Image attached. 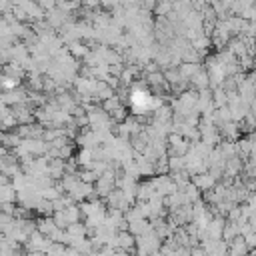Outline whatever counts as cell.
Wrapping results in <instances>:
<instances>
[{"instance_id": "6da1fadb", "label": "cell", "mask_w": 256, "mask_h": 256, "mask_svg": "<svg viewBox=\"0 0 256 256\" xmlns=\"http://www.w3.org/2000/svg\"><path fill=\"white\" fill-rule=\"evenodd\" d=\"M164 240L156 236V232H148L144 236H136V256H150L154 252H160Z\"/></svg>"}, {"instance_id": "7a4b0ae2", "label": "cell", "mask_w": 256, "mask_h": 256, "mask_svg": "<svg viewBox=\"0 0 256 256\" xmlns=\"http://www.w3.org/2000/svg\"><path fill=\"white\" fill-rule=\"evenodd\" d=\"M192 184H194V186L204 194V192H208V190L216 188L218 180H216L210 172H204V174H196V176H192Z\"/></svg>"}, {"instance_id": "3957f363", "label": "cell", "mask_w": 256, "mask_h": 256, "mask_svg": "<svg viewBox=\"0 0 256 256\" xmlns=\"http://www.w3.org/2000/svg\"><path fill=\"white\" fill-rule=\"evenodd\" d=\"M48 176L58 182L66 176V160L62 158H54V160H48Z\"/></svg>"}, {"instance_id": "277c9868", "label": "cell", "mask_w": 256, "mask_h": 256, "mask_svg": "<svg viewBox=\"0 0 256 256\" xmlns=\"http://www.w3.org/2000/svg\"><path fill=\"white\" fill-rule=\"evenodd\" d=\"M2 74L8 76V78H14V80H18V82H22V80L28 78V72H26V70L22 68V64H18V62H10V64L2 66Z\"/></svg>"}, {"instance_id": "5b68a950", "label": "cell", "mask_w": 256, "mask_h": 256, "mask_svg": "<svg viewBox=\"0 0 256 256\" xmlns=\"http://www.w3.org/2000/svg\"><path fill=\"white\" fill-rule=\"evenodd\" d=\"M202 68H204L202 64H188V62H182V64H180V68H178V72H180L182 80L190 84V82H192V78H194Z\"/></svg>"}, {"instance_id": "8992f818", "label": "cell", "mask_w": 256, "mask_h": 256, "mask_svg": "<svg viewBox=\"0 0 256 256\" xmlns=\"http://www.w3.org/2000/svg\"><path fill=\"white\" fill-rule=\"evenodd\" d=\"M190 86L196 90V92H202V90H208L210 88V76H208V72L202 68L194 78H192V82H190Z\"/></svg>"}, {"instance_id": "52a82bcc", "label": "cell", "mask_w": 256, "mask_h": 256, "mask_svg": "<svg viewBox=\"0 0 256 256\" xmlns=\"http://www.w3.org/2000/svg\"><path fill=\"white\" fill-rule=\"evenodd\" d=\"M228 254H230V256H246V254H250V248H248L246 240H244L242 236H238L236 240H232V242H230Z\"/></svg>"}, {"instance_id": "ba28073f", "label": "cell", "mask_w": 256, "mask_h": 256, "mask_svg": "<svg viewBox=\"0 0 256 256\" xmlns=\"http://www.w3.org/2000/svg\"><path fill=\"white\" fill-rule=\"evenodd\" d=\"M68 52L78 60V58H86L88 54H90V48H88V44L86 42H82V40H78V42H74V44H70L68 46Z\"/></svg>"}, {"instance_id": "9c48e42d", "label": "cell", "mask_w": 256, "mask_h": 256, "mask_svg": "<svg viewBox=\"0 0 256 256\" xmlns=\"http://www.w3.org/2000/svg\"><path fill=\"white\" fill-rule=\"evenodd\" d=\"M36 222H38V232L44 234L46 238H50L52 232L56 230V224H54L52 218H36Z\"/></svg>"}, {"instance_id": "30bf717a", "label": "cell", "mask_w": 256, "mask_h": 256, "mask_svg": "<svg viewBox=\"0 0 256 256\" xmlns=\"http://www.w3.org/2000/svg\"><path fill=\"white\" fill-rule=\"evenodd\" d=\"M66 232H68V236H70L72 240H76V238H88V228H86V224H84V222L70 224Z\"/></svg>"}, {"instance_id": "8fae6325", "label": "cell", "mask_w": 256, "mask_h": 256, "mask_svg": "<svg viewBox=\"0 0 256 256\" xmlns=\"http://www.w3.org/2000/svg\"><path fill=\"white\" fill-rule=\"evenodd\" d=\"M214 94H212V100H214V106H216V110L218 108H224V106H228V102H230V96H228V92L224 90V88H216V90H212Z\"/></svg>"}, {"instance_id": "7c38bea8", "label": "cell", "mask_w": 256, "mask_h": 256, "mask_svg": "<svg viewBox=\"0 0 256 256\" xmlns=\"http://www.w3.org/2000/svg\"><path fill=\"white\" fill-rule=\"evenodd\" d=\"M240 236V230H238V224H232V222H226V226H224V234H222V240L224 242H232V240H236Z\"/></svg>"}, {"instance_id": "4fadbf2b", "label": "cell", "mask_w": 256, "mask_h": 256, "mask_svg": "<svg viewBox=\"0 0 256 256\" xmlns=\"http://www.w3.org/2000/svg\"><path fill=\"white\" fill-rule=\"evenodd\" d=\"M78 178H80L84 184H96L100 176H98L92 168H84V170H80V172H78Z\"/></svg>"}, {"instance_id": "5bb4252c", "label": "cell", "mask_w": 256, "mask_h": 256, "mask_svg": "<svg viewBox=\"0 0 256 256\" xmlns=\"http://www.w3.org/2000/svg\"><path fill=\"white\" fill-rule=\"evenodd\" d=\"M52 220H54L56 228H60V230H68V226H70V222H68V218H66V212H64V210H60V212H54Z\"/></svg>"}, {"instance_id": "9a60e30c", "label": "cell", "mask_w": 256, "mask_h": 256, "mask_svg": "<svg viewBox=\"0 0 256 256\" xmlns=\"http://www.w3.org/2000/svg\"><path fill=\"white\" fill-rule=\"evenodd\" d=\"M160 252H162V256H178V254H176V250H174V248H170V246H166V244H162Z\"/></svg>"}, {"instance_id": "2e32d148", "label": "cell", "mask_w": 256, "mask_h": 256, "mask_svg": "<svg viewBox=\"0 0 256 256\" xmlns=\"http://www.w3.org/2000/svg\"><path fill=\"white\" fill-rule=\"evenodd\" d=\"M192 256H208V254L202 246H196V248H192Z\"/></svg>"}, {"instance_id": "e0dca14e", "label": "cell", "mask_w": 256, "mask_h": 256, "mask_svg": "<svg viewBox=\"0 0 256 256\" xmlns=\"http://www.w3.org/2000/svg\"><path fill=\"white\" fill-rule=\"evenodd\" d=\"M150 256H162V252H154V254H150Z\"/></svg>"}]
</instances>
